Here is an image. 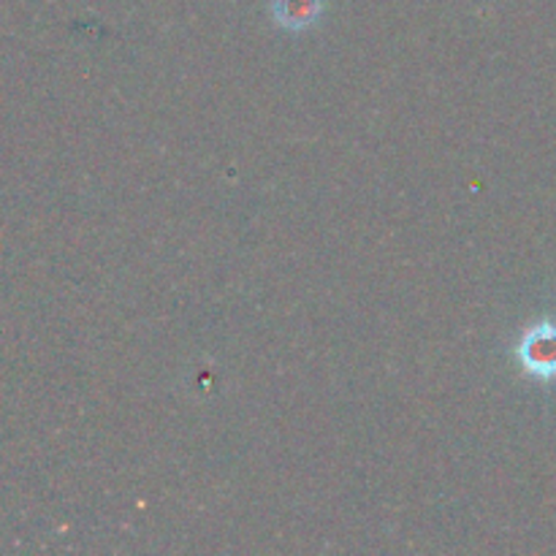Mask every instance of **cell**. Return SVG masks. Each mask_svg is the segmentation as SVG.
<instances>
[{
    "instance_id": "obj_2",
    "label": "cell",
    "mask_w": 556,
    "mask_h": 556,
    "mask_svg": "<svg viewBox=\"0 0 556 556\" xmlns=\"http://www.w3.org/2000/svg\"><path fill=\"white\" fill-rule=\"evenodd\" d=\"M320 14H324V0H271V20L282 30H309Z\"/></svg>"
},
{
    "instance_id": "obj_1",
    "label": "cell",
    "mask_w": 556,
    "mask_h": 556,
    "mask_svg": "<svg viewBox=\"0 0 556 556\" xmlns=\"http://www.w3.org/2000/svg\"><path fill=\"white\" fill-rule=\"evenodd\" d=\"M521 367L543 380L556 378V326L538 324L525 334L519 345Z\"/></svg>"
}]
</instances>
